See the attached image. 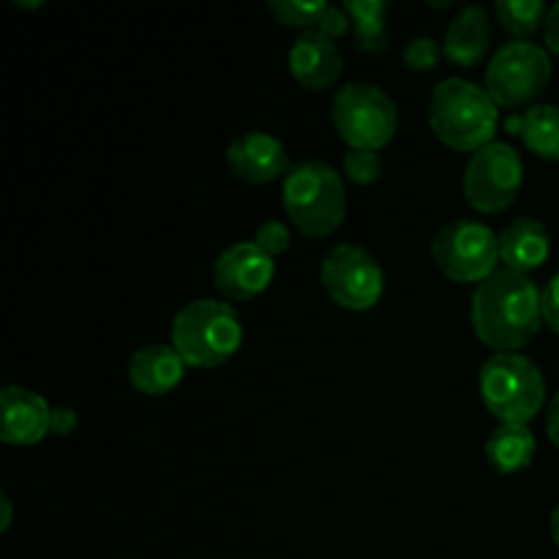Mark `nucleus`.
Instances as JSON below:
<instances>
[{
	"label": "nucleus",
	"instance_id": "c756f323",
	"mask_svg": "<svg viewBox=\"0 0 559 559\" xmlns=\"http://www.w3.org/2000/svg\"><path fill=\"white\" fill-rule=\"evenodd\" d=\"M546 431H549V440L559 448V393L551 399L549 413H546Z\"/></svg>",
	"mask_w": 559,
	"mask_h": 559
},
{
	"label": "nucleus",
	"instance_id": "393cba45",
	"mask_svg": "<svg viewBox=\"0 0 559 559\" xmlns=\"http://www.w3.org/2000/svg\"><path fill=\"white\" fill-rule=\"evenodd\" d=\"M289 240L293 238H289L287 224L276 222V218H273V222H265L262 227H257V235H254V243L271 257L284 254V251L289 249Z\"/></svg>",
	"mask_w": 559,
	"mask_h": 559
},
{
	"label": "nucleus",
	"instance_id": "c85d7f7f",
	"mask_svg": "<svg viewBox=\"0 0 559 559\" xmlns=\"http://www.w3.org/2000/svg\"><path fill=\"white\" fill-rule=\"evenodd\" d=\"M546 47L559 58V3L551 5L546 16Z\"/></svg>",
	"mask_w": 559,
	"mask_h": 559
},
{
	"label": "nucleus",
	"instance_id": "473e14b6",
	"mask_svg": "<svg viewBox=\"0 0 559 559\" xmlns=\"http://www.w3.org/2000/svg\"><path fill=\"white\" fill-rule=\"evenodd\" d=\"M16 5H25V9H41L44 3H22V0H16Z\"/></svg>",
	"mask_w": 559,
	"mask_h": 559
},
{
	"label": "nucleus",
	"instance_id": "39448f33",
	"mask_svg": "<svg viewBox=\"0 0 559 559\" xmlns=\"http://www.w3.org/2000/svg\"><path fill=\"white\" fill-rule=\"evenodd\" d=\"M480 399L500 424H530L546 404V380L530 358L502 353L480 369Z\"/></svg>",
	"mask_w": 559,
	"mask_h": 559
},
{
	"label": "nucleus",
	"instance_id": "a211bd4d",
	"mask_svg": "<svg viewBox=\"0 0 559 559\" xmlns=\"http://www.w3.org/2000/svg\"><path fill=\"white\" fill-rule=\"evenodd\" d=\"M535 451L538 442L527 424H500L486 442V459L500 475L522 473L533 464Z\"/></svg>",
	"mask_w": 559,
	"mask_h": 559
},
{
	"label": "nucleus",
	"instance_id": "f257e3e1",
	"mask_svg": "<svg viewBox=\"0 0 559 559\" xmlns=\"http://www.w3.org/2000/svg\"><path fill=\"white\" fill-rule=\"evenodd\" d=\"M544 322V293L527 273L497 271L473 295V331L486 347L516 353L527 347Z\"/></svg>",
	"mask_w": 559,
	"mask_h": 559
},
{
	"label": "nucleus",
	"instance_id": "5701e85b",
	"mask_svg": "<svg viewBox=\"0 0 559 559\" xmlns=\"http://www.w3.org/2000/svg\"><path fill=\"white\" fill-rule=\"evenodd\" d=\"M344 175L358 186H371L382 175V158L374 151H355L349 147L344 156Z\"/></svg>",
	"mask_w": 559,
	"mask_h": 559
},
{
	"label": "nucleus",
	"instance_id": "a878e982",
	"mask_svg": "<svg viewBox=\"0 0 559 559\" xmlns=\"http://www.w3.org/2000/svg\"><path fill=\"white\" fill-rule=\"evenodd\" d=\"M349 14L347 9H336V5H328V11L322 14L320 25H317V31L322 33V36H328L331 41H336V38H344L349 33Z\"/></svg>",
	"mask_w": 559,
	"mask_h": 559
},
{
	"label": "nucleus",
	"instance_id": "cd10ccee",
	"mask_svg": "<svg viewBox=\"0 0 559 559\" xmlns=\"http://www.w3.org/2000/svg\"><path fill=\"white\" fill-rule=\"evenodd\" d=\"M76 429V413L71 407H52V435L69 437Z\"/></svg>",
	"mask_w": 559,
	"mask_h": 559
},
{
	"label": "nucleus",
	"instance_id": "f8f14e48",
	"mask_svg": "<svg viewBox=\"0 0 559 559\" xmlns=\"http://www.w3.org/2000/svg\"><path fill=\"white\" fill-rule=\"evenodd\" d=\"M227 167L243 183H271L289 169L287 147L265 131H246L229 142Z\"/></svg>",
	"mask_w": 559,
	"mask_h": 559
},
{
	"label": "nucleus",
	"instance_id": "412c9836",
	"mask_svg": "<svg viewBox=\"0 0 559 559\" xmlns=\"http://www.w3.org/2000/svg\"><path fill=\"white\" fill-rule=\"evenodd\" d=\"M495 14L497 22L516 36V41H527L540 25H546L549 11L540 0H497Z\"/></svg>",
	"mask_w": 559,
	"mask_h": 559
},
{
	"label": "nucleus",
	"instance_id": "20e7f679",
	"mask_svg": "<svg viewBox=\"0 0 559 559\" xmlns=\"http://www.w3.org/2000/svg\"><path fill=\"white\" fill-rule=\"evenodd\" d=\"M284 213L309 238H328L347 216V189L342 175L322 162H304L284 178Z\"/></svg>",
	"mask_w": 559,
	"mask_h": 559
},
{
	"label": "nucleus",
	"instance_id": "4be33fe9",
	"mask_svg": "<svg viewBox=\"0 0 559 559\" xmlns=\"http://www.w3.org/2000/svg\"><path fill=\"white\" fill-rule=\"evenodd\" d=\"M267 9L276 14V20L287 27H300V31L309 33V27L320 25L322 14L328 11V3L320 0H271Z\"/></svg>",
	"mask_w": 559,
	"mask_h": 559
},
{
	"label": "nucleus",
	"instance_id": "f03ea898",
	"mask_svg": "<svg viewBox=\"0 0 559 559\" xmlns=\"http://www.w3.org/2000/svg\"><path fill=\"white\" fill-rule=\"evenodd\" d=\"M429 126L437 140L451 151L478 153L495 142L500 107L486 87L451 76L431 91Z\"/></svg>",
	"mask_w": 559,
	"mask_h": 559
},
{
	"label": "nucleus",
	"instance_id": "ddd939ff",
	"mask_svg": "<svg viewBox=\"0 0 559 559\" xmlns=\"http://www.w3.org/2000/svg\"><path fill=\"white\" fill-rule=\"evenodd\" d=\"M47 435H52V407L27 388H3L0 393V440L5 445H36Z\"/></svg>",
	"mask_w": 559,
	"mask_h": 559
},
{
	"label": "nucleus",
	"instance_id": "0eeeda50",
	"mask_svg": "<svg viewBox=\"0 0 559 559\" xmlns=\"http://www.w3.org/2000/svg\"><path fill=\"white\" fill-rule=\"evenodd\" d=\"M551 82V58L540 44L511 41L500 47L486 69V93L497 107L516 109L535 102Z\"/></svg>",
	"mask_w": 559,
	"mask_h": 559
},
{
	"label": "nucleus",
	"instance_id": "9d476101",
	"mask_svg": "<svg viewBox=\"0 0 559 559\" xmlns=\"http://www.w3.org/2000/svg\"><path fill=\"white\" fill-rule=\"evenodd\" d=\"M524 183V164L516 147L491 142L473 153L464 169V197L478 213H502L513 205Z\"/></svg>",
	"mask_w": 559,
	"mask_h": 559
},
{
	"label": "nucleus",
	"instance_id": "6e6552de",
	"mask_svg": "<svg viewBox=\"0 0 559 559\" xmlns=\"http://www.w3.org/2000/svg\"><path fill=\"white\" fill-rule=\"evenodd\" d=\"M431 257L448 278L459 284H484L497 273L500 235L480 222L459 218L442 227L431 243Z\"/></svg>",
	"mask_w": 559,
	"mask_h": 559
},
{
	"label": "nucleus",
	"instance_id": "2eb2a0df",
	"mask_svg": "<svg viewBox=\"0 0 559 559\" xmlns=\"http://www.w3.org/2000/svg\"><path fill=\"white\" fill-rule=\"evenodd\" d=\"M186 360L167 344H151L131 355L129 380L145 396H167L183 382Z\"/></svg>",
	"mask_w": 559,
	"mask_h": 559
},
{
	"label": "nucleus",
	"instance_id": "bb28decb",
	"mask_svg": "<svg viewBox=\"0 0 559 559\" xmlns=\"http://www.w3.org/2000/svg\"><path fill=\"white\" fill-rule=\"evenodd\" d=\"M544 322L559 336V273L544 289Z\"/></svg>",
	"mask_w": 559,
	"mask_h": 559
},
{
	"label": "nucleus",
	"instance_id": "9b49d317",
	"mask_svg": "<svg viewBox=\"0 0 559 559\" xmlns=\"http://www.w3.org/2000/svg\"><path fill=\"white\" fill-rule=\"evenodd\" d=\"M276 273V262L257 243H235L213 262V287L229 300H251L265 293Z\"/></svg>",
	"mask_w": 559,
	"mask_h": 559
},
{
	"label": "nucleus",
	"instance_id": "f3484780",
	"mask_svg": "<svg viewBox=\"0 0 559 559\" xmlns=\"http://www.w3.org/2000/svg\"><path fill=\"white\" fill-rule=\"evenodd\" d=\"M549 233L538 218H516L508 224L500 235V260L506 262L508 271L527 273L544 265L549 260Z\"/></svg>",
	"mask_w": 559,
	"mask_h": 559
},
{
	"label": "nucleus",
	"instance_id": "2f4dec72",
	"mask_svg": "<svg viewBox=\"0 0 559 559\" xmlns=\"http://www.w3.org/2000/svg\"><path fill=\"white\" fill-rule=\"evenodd\" d=\"M551 538H555V544L559 546V506L555 508V513H551Z\"/></svg>",
	"mask_w": 559,
	"mask_h": 559
},
{
	"label": "nucleus",
	"instance_id": "423d86ee",
	"mask_svg": "<svg viewBox=\"0 0 559 559\" xmlns=\"http://www.w3.org/2000/svg\"><path fill=\"white\" fill-rule=\"evenodd\" d=\"M331 120L349 147L377 153L396 136L399 109L377 85L349 82L333 98Z\"/></svg>",
	"mask_w": 559,
	"mask_h": 559
},
{
	"label": "nucleus",
	"instance_id": "7c9ffc66",
	"mask_svg": "<svg viewBox=\"0 0 559 559\" xmlns=\"http://www.w3.org/2000/svg\"><path fill=\"white\" fill-rule=\"evenodd\" d=\"M0 508H3V519H0V530H9L11 527V500L5 495H0Z\"/></svg>",
	"mask_w": 559,
	"mask_h": 559
},
{
	"label": "nucleus",
	"instance_id": "b1692460",
	"mask_svg": "<svg viewBox=\"0 0 559 559\" xmlns=\"http://www.w3.org/2000/svg\"><path fill=\"white\" fill-rule=\"evenodd\" d=\"M404 63L413 71H431L440 63V47H437L435 38L418 36L404 47Z\"/></svg>",
	"mask_w": 559,
	"mask_h": 559
},
{
	"label": "nucleus",
	"instance_id": "1a4fd4ad",
	"mask_svg": "<svg viewBox=\"0 0 559 559\" xmlns=\"http://www.w3.org/2000/svg\"><path fill=\"white\" fill-rule=\"evenodd\" d=\"M320 282L328 298L347 311H366L380 304L385 276L371 251L364 246H333L320 267Z\"/></svg>",
	"mask_w": 559,
	"mask_h": 559
},
{
	"label": "nucleus",
	"instance_id": "7ed1b4c3",
	"mask_svg": "<svg viewBox=\"0 0 559 559\" xmlns=\"http://www.w3.org/2000/svg\"><path fill=\"white\" fill-rule=\"evenodd\" d=\"M243 344V322L224 300L202 298L183 306L173 320V347L191 369H216Z\"/></svg>",
	"mask_w": 559,
	"mask_h": 559
},
{
	"label": "nucleus",
	"instance_id": "aec40b11",
	"mask_svg": "<svg viewBox=\"0 0 559 559\" xmlns=\"http://www.w3.org/2000/svg\"><path fill=\"white\" fill-rule=\"evenodd\" d=\"M522 140L535 156L546 162H559V107L557 104H538L527 109L522 123Z\"/></svg>",
	"mask_w": 559,
	"mask_h": 559
},
{
	"label": "nucleus",
	"instance_id": "4468645a",
	"mask_svg": "<svg viewBox=\"0 0 559 559\" xmlns=\"http://www.w3.org/2000/svg\"><path fill=\"white\" fill-rule=\"evenodd\" d=\"M342 52L336 41L322 36L320 31H309L289 49V71L295 80L309 91H328L342 76Z\"/></svg>",
	"mask_w": 559,
	"mask_h": 559
},
{
	"label": "nucleus",
	"instance_id": "dca6fc26",
	"mask_svg": "<svg viewBox=\"0 0 559 559\" xmlns=\"http://www.w3.org/2000/svg\"><path fill=\"white\" fill-rule=\"evenodd\" d=\"M491 44L489 11L480 5H467L451 20L445 33V58L459 69H473L484 60Z\"/></svg>",
	"mask_w": 559,
	"mask_h": 559
},
{
	"label": "nucleus",
	"instance_id": "6ab92c4d",
	"mask_svg": "<svg viewBox=\"0 0 559 559\" xmlns=\"http://www.w3.org/2000/svg\"><path fill=\"white\" fill-rule=\"evenodd\" d=\"M353 20L355 47L366 55H382L388 49V9L385 0H347L344 3Z\"/></svg>",
	"mask_w": 559,
	"mask_h": 559
}]
</instances>
